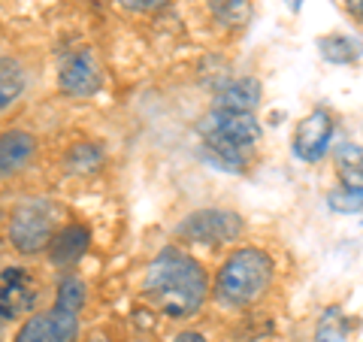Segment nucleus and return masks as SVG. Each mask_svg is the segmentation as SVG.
Here are the masks:
<instances>
[{"mask_svg": "<svg viewBox=\"0 0 363 342\" xmlns=\"http://www.w3.org/2000/svg\"><path fill=\"white\" fill-rule=\"evenodd\" d=\"M79 336V315L52 306L49 312L30 315L13 342H76Z\"/></svg>", "mask_w": 363, "mask_h": 342, "instance_id": "7", "label": "nucleus"}, {"mask_svg": "<svg viewBox=\"0 0 363 342\" xmlns=\"http://www.w3.org/2000/svg\"><path fill=\"white\" fill-rule=\"evenodd\" d=\"M33 155H37V136L21 128L4 131L0 133V179L16 176L18 170H25Z\"/></svg>", "mask_w": 363, "mask_h": 342, "instance_id": "10", "label": "nucleus"}, {"mask_svg": "<svg viewBox=\"0 0 363 342\" xmlns=\"http://www.w3.org/2000/svg\"><path fill=\"white\" fill-rule=\"evenodd\" d=\"M203 133L218 136V140L248 152L260 140V124L255 118V112H221V109H212V116L206 118Z\"/></svg>", "mask_w": 363, "mask_h": 342, "instance_id": "9", "label": "nucleus"}, {"mask_svg": "<svg viewBox=\"0 0 363 342\" xmlns=\"http://www.w3.org/2000/svg\"><path fill=\"white\" fill-rule=\"evenodd\" d=\"M209 294V276L182 248H164L157 255L143 279V297L167 318H188L194 315Z\"/></svg>", "mask_w": 363, "mask_h": 342, "instance_id": "1", "label": "nucleus"}, {"mask_svg": "<svg viewBox=\"0 0 363 342\" xmlns=\"http://www.w3.org/2000/svg\"><path fill=\"white\" fill-rule=\"evenodd\" d=\"M40 297V282L25 267H9L0 276V318L16 321L21 315H30Z\"/></svg>", "mask_w": 363, "mask_h": 342, "instance_id": "6", "label": "nucleus"}, {"mask_svg": "<svg viewBox=\"0 0 363 342\" xmlns=\"http://www.w3.org/2000/svg\"><path fill=\"white\" fill-rule=\"evenodd\" d=\"M85 300H88V288H85L82 279L67 276L58 285V297H55V306H61V309L79 315V312H82V306H85Z\"/></svg>", "mask_w": 363, "mask_h": 342, "instance_id": "17", "label": "nucleus"}, {"mask_svg": "<svg viewBox=\"0 0 363 342\" xmlns=\"http://www.w3.org/2000/svg\"><path fill=\"white\" fill-rule=\"evenodd\" d=\"M333 164H336V173H339L342 188L354 191V194H363V145L342 143L333 152Z\"/></svg>", "mask_w": 363, "mask_h": 342, "instance_id": "13", "label": "nucleus"}, {"mask_svg": "<svg viewBox=\"0 0 363 342\" xmlns=\"http://www.w3.org/2000/svg\"><path fill=\"white\" fill-rule=\"evenodd\" d=\"M345 336H348V321L333 306V309H327L321 315V321H318L315 342H345Z\"/></svg>", "mask_w": 363, "mask_h": 342, "instance_id": "19", "label": "nucleus"}, {"mask_svg": "<svg viewBox=\"0 0 363 342\" xmlns=\"http://www.w3.org/2000/svg\"><path fill=\"white\" fill-rule=\"evenodd\" d=\"M345 6H348V13H351V16L363 21V0H345Z\"/></svg>", "mask_w": 363, "mask_h": 342, "instance_id": "23", "label": "nucleus"}, {"mask_svg": "<svg viewBox=\"0 0 363 342\" xmlns=\"http://www.w3.org/2000/svg\"><path fill=\"white\" fill-rule=\"evenodd\" d=\"M333 212H342V215H351V212H360L363 209V194H354L348 188H336L330 197H327Z\"/></svg>", "mask_w": 363, "mask_h": 342, "instance_id": "20", "label": "nucleus"}, {"mask_svg": "<svg viewBox=\"0 0 363 342\" xmlns=\"http://www.w3.org/2000/svg\"><path fill=\"white\" fill-rule=\"evenodd\" d=\"M260 104V82L252 76L233 79L215 94V109L221 112H255Z\"/></svg>", "mask_w": 363, "mask_h": 342, "instance_id": "12", "label": "nucleus"}, {"mask_svg": "<svg viewBox=\"0 0 363 342\" xmlns=\"http://www.w3.org/2000/svg\"><path fill=\"white\" fill-rule=\"evenodd\" d=\"M318 49L330 64H351L363 55V45L357 40L345 37V33H330V37H321L318 40Z\"/></svg>", "mask_w": 363, "mask_h": 342, "instance_id": "15", "label": "nucleus"}, {"mask_svg": "<svg viewBox=\"0 0 363 342\" xmlns=\"http://www.w3.org/2000/svg\"><path fill=\"white\" fill-rule=\"evenodd\" d=\"M124 9H130V13H152V9L164 6L167 0H118Z\"/></svg>", "mask_w": 363, "mask_h": 342, "instance_id": "21", "label": "nucleus"}, {"mask_svg": "<svg viewBox=\"0 0 363 342\" xmlns=\"http://www.w3.org/2000/svg\"><path fill=\"white\" fill-rule=\"evenodd\" d=\"M272 272H276V264H272V258L264 248L257 246L236 248L221 264L212 294L224 309H242V306H252L269 288Z\"/></svg>", "mask_w": 363, "mask_h": 342, "instance_id": "2", "label": "nucleus"}, {"mask_svg": "<svg viewBox=\"0 0 363 342\" xmlns=\"http://www.w3.org/2000/svg\"><path fill=\"white\" fill-rule=\"evenodd\" d=\"M173 342H209V339L203 336V333H197V330H182V333Z\"/></svg>", "mask_w": 363, "mask_h": 342, "instance_id": "22", "label": "nucleus"}, {"mask_svg": "<svg viewBox=\"0 0 363 342\" xmlns=\"http://www.w3.org/2000/svg\"><path fill=\"white\" fill-rule=\"evenodd\" d=\"M242 233V219L230 209H197L182 219L176 227V236H182L185 243L194 246H230L236 236Z\"/></svg>", "mask_w": 363, "mask_h": 342, "instance_id": "4", "label": "nucleus"}, {"mask_svg": "<svg viewBox=\"0 0 363 342\" xmlns=\"http://www.w3.org/2000/svg\"><path fill=\"white\" fill-rule=\"evenodd\" d=\"M64 209L49 197H30L13 209L9 219V243L21 255H37L55 243L61 231Z\"/></svg>", "mask_w": 363, "mask_h": 342, "instance_id": "3", "label": "nucleus"}, {"mask_svg": "<svg viewBox=\"0 0 363 342\" xmlns=\"http://www.w3.org/2000/svg\"><path fill=\"white\" fill-rule=\"evenodd\" d=\"M100 164H104V152L91 143L82 145H73L70 155H67V170L76 176H85V173H97Z\"/></svg>", "mask_w": 363, "mask_h": 342, "instance_id": "16", "label": "nucleus"}, {"mask_svg": "<svg viewBox=\"0 0 363 342\" xmlns=\"http://www.w3.org/2000/svg\"><path fill=\"white\" fill-rule=\"evenodd\" d=\"M25 91V70L16 58L0 55V112L9 109Z\"/></svg>", "mask_w": 363, "mask_h": 342, "instance_id": "14", "label": "nucleus"}, {"mask_svg": "<svg viewBox=\"0 0 363 342\" xmlns=\"http://www.w3.org/2000/svg\"><path fill=\"white\" fill-rule=\"evenodd\" d=\"M212 13L227 28H242L252 16V4L248 0H212Z\"/></svg>", "mask_w": 363, "mask_h": 342, "instance_id": "18", "label": "nucleus"}, {"mask_svg": "<svg viewBox=\"0 0 363 342\" xmlns=\"http://www.w3.org/2000/svg\"><path fill=\"white\" fill-rule=\"evenodd\" d=\"M104 85V70L94 49H73L58 64V88L67 97H91Z\"/></svg>", "mask_w": 363, "mask_h": 342, "instance_id": "5", "label": "nucleus"}, {"mask_svg": "<svg viewBox=\"0 0 363 342\" xmlns=\"http://www.w3.org/2000/svg\"><path fill=\"white\" fill-rule=\"evenodd\" d=\"M91 246V233L85 224H67L58 231V236H55V243L49 246V255H52V264L58 267H73L79 264V260L85 258Z\"/></svg>", "mask_w": 363, "mask_h": 342, "instance_id": "11", "label": "nucleus"}, {"mask_svg": "<svg viewBox=\"0 0 363 342\" xmlns=\"http://www.w3.org/2000/svg\"><path fill=\"white\" fill-rule=\"evenodd\" d=\"M333 140V116L327 109H312L300 124L297 133H294V155L306 164L321 161L330 149Z\"/></svg>", "mask_w": 363, "mask_h": 342, "instance_id": "8", "label": "nucleus"}]
</instances>
